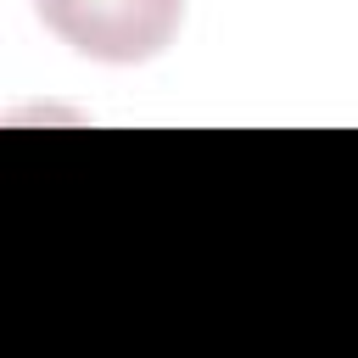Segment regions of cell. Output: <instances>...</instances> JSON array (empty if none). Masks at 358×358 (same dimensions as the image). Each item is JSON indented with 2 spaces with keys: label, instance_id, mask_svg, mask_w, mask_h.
Wrapping results in <instances>:
<instances>
[{
  "label": "cell",
  "instance_id": "6da1fadb",
  "mask_svg": "<svg viewBox=\"0 0 358 358\" xmlns=\"http://www.w3.org/2000/svg\"><path fill=\"white\" fill-rule=\"evenodd\" d=\"M45 28L90 62H151L173 45L185 0H34Z\"/></svg>",
  "mask_w": 358,
  "mask_h": 358
}]
</instances>
